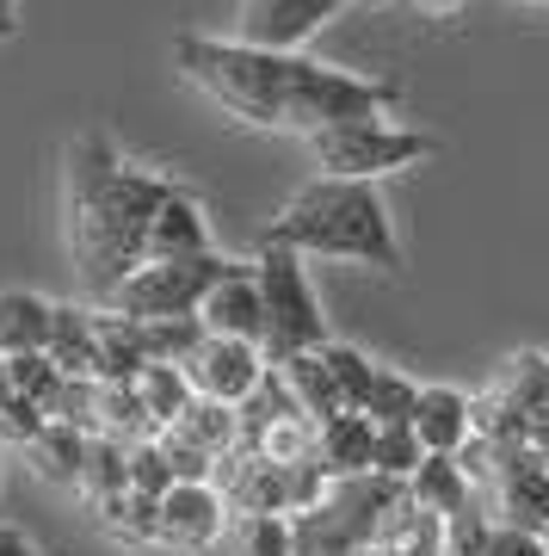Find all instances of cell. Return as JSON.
I'll return each mask as SVG.
<instances>
[{
	"label": "cell",
	"mask_w": 549,
	"mask_h": 556,
	"mask_svg": "<svg viewBox=\"0 0 549 556\" xmlns=\"http://www.w3.org/2000/svg\"><path fill=\"white\" fill-rule=\"evenodd\" d=\"M174 62L186 68L204 100H216L229 118L254 124V130H303L321 137L334 124H365L401 112V87L395 80H371L353 68L315 56H272V50H247L235 38H174Z\"/></svg>",
	"instance_id": "cell-1"
},
{
	"label": "cell",
	"mask_w": 549,
	"mask_h": 556,
	"mask_svg": "<svg viewBox=\"0 0 549 556\" xmlns=\"http://www.w3.org/2000/svg\"><path fill=\"white\" fill-rule=\"evenodd\" d=\"M174 179L137 174L130 161L105 137H75L68 149V248H75L80 285L99 303L118 291L124 278L142 266V241H149V217L167 199Z\"/></svg>",
	"instance_id": "cell-2"
},
{
	"label": "cell",
	"mask_w": 549,
	"mask_h": 556,
	"mask_svg": "<svg viewBox=\"0 0 549 556\" xmlns=\"http://www.w3.org/2000/svg\"><path fill=\"white\" fill-rule=\"evenodd\" d=\"M259 248H284V254H321V260H353L376 273H401V241H395L390 204L371 179H328L315 174L296 186L284 211L266 223Z\"/></svg>",
	"instance_id": "cell-3"
},
{
	"label": "cell",
	"mask_w": 549,
	"mask_h": 556,
	"mask_svg": "<svg viewBox=\"0 0 549 556\" xmlns=\"http://www.w3.org/2000/svg\"><path fill=\"white\" fill-rule=\"evenodd\" d=\"M254 285H259V316H266V340H259L266 365L328 346V316H321V298H315L309 273H303V254L259 248Z\"/></svg>",
	"instance_id": "cell-4"
},
{
	"label": "cell",
	"mask_w": 549,
	"mask_h": 556,
	"mask_svg": "<svg viewBox=\"0 0 549 556\" xmlns=\"http://www.w3.org/2000/svg\"><path fill=\"white\" fill-rule=\"evenodd\" d=\"M241 260L229 254H192V260H142L137 273L124 278L105 298V309L124 321H197V303L216 278H229Z\"/></svg>",
	"instance_id": "cell-5"
},
{
	"label": "cell",
	"mask_w": 549,
	"mask_h": 556,
	"mask_svg": "<svg viewBox=\"0 0 549 556\" xmlns=\"http://www.w3.org/2000/svg\"><path fill=\"white\" fill-rule=\"evenodd\" d=\"M309 155L328 179H383V174H401L413 161L438 155V142L408 130V124H390V118H365V124H334L309 137Z\"/></svg>",
	"instance_id": "cell-6"
},
{
	"label": "cell",
	"mask_w": 549,
	"mask_h": 556,
	"mask_svg": "<svg viewBox=\"0 0 549 556\" xmlns=\"http://www.w3.org/2000/svg\"><path fill=\"white\" fill-rule=\"evenodd\" d=\"M340 7L346 0H235V43L272 50V56H296Z\"/></svg>",
	"instance_id": "cell-7"
},
{
	"label": "cell",
	"mask_w": 549,
	"mask_h": 556,
	"mask_svg": "<svg viewBox=\"0 0 549 556\" xmlns=\"http://www.w3.org/2000/svg\"><path fill=\"white\" fill-rule=\"evenodd\" d=\"M494 507H500V526H519V532L549 538V457L537 445H494Z\"/></svg>",
	"instance_id": "cell-8"
},
{
	"label": "cell",
	"mask_w": 549,
	"mask_h": 556,
	"mask_svg": "<svg viewBox=\"0 0 549 556\" xmlns=\"http://www.w3.org/2000/svg\"><path fill=\"white\" fill-rule=\"evenodd\" d=\"M179 371H186V383H192L197 402L241 408V402L259 390V378H266V353H259V346H241V340H210L204 334Z\"/></svg>",
	"instance_id": "cell-9"
},
{
	"label": "cell",
	"mask_w": 549,
	"mask_h": 556,
	"mask_svg": "<svg viewBox=\"0 0 549 556\" xmlns=\"http://www.w3.org/2000/svg\"><path fill=\"white\" fill-rule=\"evenodd\" d=\"M222 532H229V501L216 495V482H174L161 495V544L210 551Z\"/></svg>",
	"instance_id": "cell-10"
},
{
	"label": "cell",
	"mask_w": 549,
	"mask_h": 556,
	"mask_svg": "<svg viewBox=\"0 0 549 556\" xmlns=\"http://www.w3.org/2000/svg\"><path fill=\"white\" fill-rule=\"evenodd\" d=\"M197 328H204L210 340H241V346H259V340H266L254 266H235L229 278H216L210 291H204V303H197Z\"/></svg>",
	"instance_id": "cell-11"
},
{
	"label": "cell",
	"mask_w": 549,
	"mask_h": 556,
	"mask_svg": "<svg viewBox=\"0 0 549 556\" xmlns=\"http://www.w3.org/2000/svg\"><path fill=\"white\" fill-rule=\"evenodd\" d=\"M413 439H420V452L426 457H457L470 445V396L451 390V383H420V396H413Z\"/></svg>",
	"instance_id": "cell-12"
},
{
	"label": "cell",
	"mask_w": 549,
	"mask_h": 556,
	"mask_svg": "<svg viewBox=\"0 0 549 556\" xmlns=\"http://www.w3.org/2000/svg\"><path fill=\"white\" fill-rule=\"evenodd\" d=\"M192 254H210V223L197 211V199L186 186H167V199L155 204L149 217V241H142V260H192Z\"/></svg>",
	"instance_id": "cell-13"
},
{
	"label": "cell",
	"mask_w": 549,
	"mask_h": 556,
	"mask_svg": "<svg viewBox=\"0 0 549 556\" xmlns=\"http://www.w3.org/2000/svg\"><path fill=\"white\" fill-rule=\"evenodd\" d=\"M494 396L507 402V415L519 420L525 445H537V439L549 433V358L544 353H519L507 365V378L494 383Z\"/></svg>",
	"instance_id": "cell-14"
},
{
	"label": "cell",
	"mask_w": 549,
	"mask_h": 556,
	"mask_svg": "<svg viewBox=\"0 0 549 556\" xmlns=\"http://www.w3.org/2000/svg\"><path fill=\"white\" fill-rule=\"evenodd\" d=\"M371 452H376V427L365 415H334L315 427V470L328 482L371 477Z\"/></svg>",
	"instance_id": "cell-15"
},
{
	"label": "cell",
	"mask_w": 549,
	"mask_h": 556,
	"mask_svg": "<svg viewBox=\"0 0 549 556\" xmlns=\"http://www.w3.org/2000/svg\"><path fill=\"white\" fill-rule=\"evenodd\" d=\"M272 371H278L284 396L296 402V415H303V420L321 427V420L346 415V402H340V390H334V378H328V358H321V353H291V358H278Z\"/></svg>",
	"instance_id": "cell-16"
},
{
	"label": "cell",
	"mask_w": 549,
	"mask_h": 556,
	"mask_svg": "<svg viewBox=\"0 0 549 556\" xmlns=\"http://www.w3.org/2000/svg\"><path fill=\"white\" fill-rule=\"evenodd\" d=\"M43 358L56 365L62 378H93V383H99V334H93V309L56 303V316H50V346H43Z\"/></svg>",
	"instance_id": "cell-17"
},
{
	"label": "cell",
	"mask_w": 549,
	"mask_h": 556,
	"mask_svg": "<svg viewBox=\"0 0 549 556\" xmlns=\"http://www.w3.org/2000/svg\"><path fill=\"white\" fill-rule=\"evenodd\" d=\"M401 495H408L420 514L451 519V514H463V507L475 501V489H470V477L457 470V457H420L413 477L401 482Z\"/></svg>",
	"instance_id": "cell-18"
},
{
	"label": "cell",
	"mask_w": 549,
	"mask_h": 556,
	"mask_svg": "<svg viewBox=\"0 0 549 556\" xmlns=\"http://www.w3.org/2000/svg\"><path fill=\"white\" fill-rule=\"evenodd\" d=\"M87 439L80 427H62V420H43L38 433L25 439L20 452L31 457V470L43 482H62V489H80V464H87Z\"/></svg>",
	"instance_id": "cell-19"
},
{
	"label": "cell",
	"mask_w": 549,
	"mask_h": 556,
	"mask_svg": "<svg viewBox=\"0 0 549 556\" xmlns=\"http://www.w3.org/2000/svg\"><path fill=\"white\" fill-rule=\"evenodd\" d=\"M50 316L56 303H43L38 291H0V358H25L50 346Z\"/></svg>",
	"instance_id": "cell-20"
},
{
	"label": "cell",
	"mask_w": 549,
	"mask_h": 556,
	"mask_svg": "<svg viewBox=\"0 0 549 556\" xmlns=\"http://www.w3.org/2000/svg\"><path fill=\"white\" fill-rule=\"evenodd\" d=\"M99 526L118 544H161V501L142 489H124V495L99 501Z\"/></svg>",
	"instance_id": "cell-21"
},
{
	"label": "cell",
	"mask_w": 549,
	"mask_h": 556,
	"mask_svg": "<svg viewBox=\"0 0 549 556\" xmlns=\"http://www.w3.org/2000/svg\"><path fill=\"white\" fill-rule=\"evenodd\" d=\"M80 489H87V501H112L130 489V445H118V439L93 433L87 439V464H80Z\"/></svg>",
	"instance_id": "cell-22"
},
{
	"label": "cell",
	"mask_w": 549,
	"mask_h": 556,
	"mask_svg": "<svg viewBox=\"0 0 549 556\" xmlns=\"http://www.w3.org/2000/svg\"><path fill=\"white\" fill-rule=\"evenodd\" d=\"M321 358H328V378H334L340 402H346V415H365L371 383H376V358L358 353V346H346V340H328V346H321Z\"/></svg>",
	"instance_id": "cell-23"
},
{
	"label": "cell",
	"mask_w": 549,
	"mask_h": 556,
	"mask_svg": "<svg viewBox=\"0 0 549 556\" xmlns=\"http://www.w3.org/2000/svg\"><path fill=\"white\" fill-rule=\"evenodd\" d=\"M137 390V402H142V415L155 420V433L167 427V420L192 402V383H186V371L179 365H142V378L130 383Z\"/></svg>",
	"instance_id": "cell-24"
},
{
	"label": "cell",
	"mask_w": 549,
	"mask_h": 556,
	"mask_svg": "<svg viewBox=\"0 0 549 556\" xmlns=\"http://www.w3.org/2000/svg\"><path fill=\"white\" fill-rule=\"evenodd\" d=\"M413 396H420V383L401 378V371H390V365H376L365 420H371V427H408V420H413Z\"/></svg>",
	"instance_id": "cell-25"
},
{
	"label": "cell",
	"mask_w": 549,
	"mask_h": 556,
	"mask_svg": "<svg viewBox=\"0 0 549 556\" xmlns=\"http://www.w3.org/2000/svg\"><path fill=\"white\" fill-rule=\"evenodd\" d=\"M7 383H13L20 402H31L38 415H50V402H56V390H62V371L43 353H25V358H7Z\"/></svg>",
	"instance_id": "cell-26"
},
{
	"label": "cell",
	"mask_w": 549,
	"mask_h": 556,
	"mask_svg": "<svg viewBox=\"0 0 549 556\" xmlns=\"http://www.w3.org/2000/svg\"><path fill=\"white\" fill-rule=\"evenodd\" d=\"M420 457H426V452H420V439H413V427H376L371 477H383V482H408Z\"/></svg>",
	"instance_id": "cell-27"
},
{
	"label": "cell",
	"mask_w": 549,
	"mask_h": 556,
	"mask_svg": "<svg viewBox=\"0 0 549 556\" xmlns=\"http://www.w3.org/2000/svg\"><path fill=\"white\" fill-rule=\"evenodd\" d=\"M130 489H142V495H155V501L174 489V464H167V452H161L155 439L130 445Z\"/></svg>",
	"instance_id": "cell-28"
},
{
	"label": "cell",
	"mask_w": 549,
	"mask_h": 556,
	"mask_svg": "<svg viewBox=\"0 0 549 556\" xmlns=\"http://www.w3.org/2000/svg\"><path fill=\"white\" fill-rule=\"evenodd\" d=\"M241 556H296L291 551V519H278V514L241 519Z\"/></svg>",
	"instance_id": "cell-29"
},
{
	"label": "cell",
	"mask_w": 549,
	"mask_h": 556,
	"mask_svg": "<svg viewBox=\"0 0 549 556\" xmlns=\"http://www.w3.org/2000/svg\"><path fill=\"white\" fill-rule=\"evenodd\" d=\"M43 427V415L31 402L13 396V383H7V358H0V445H25V439Z\"/></svg>",
	"instance_id": "cell-30"
},
{
	"label": "cell",
	"mask_w": 549,
	"mask_h": 556,
	"mask_svg": "<svg viewBox=\"0 0 549 556\" xmlns=\"http://www.w3.org/2000/svg\"><path fill=\"white\" fill-rule=\"evenodd\" d=\"M488 556H549L537 532H519V526H500L494 519V538H488Z\"/></svg>",
	"instance_id": "cell-31"
},
{
	"label": "cell",
	"mask_w": 549,
	"mask_h": 556,
	"mask_svg": "<svg viewBox=\"0 0 549 556\" xmlns=\"http://www.w3.org/2000/svg\"><path fill=\"white\" fill-rule=\"evenodd\" d=\"M0 556H43V551L20 532V526H7V519H0Z\"/></svg>",
	"instance_id": "cell-32"
},
{
	"label": "cell",
	"mask_w": 549,
	"mask_h": 556,
	"mask_svg": "<svg viewBox=\"0 0 549 556\" xmlns=\"http://www.w3.org/2000/svg\"><path fill=\"white\" fill-rule=\"evenodd\" d=\"M20 31V0H0V43Z\"/></svg>",
	"instance_id": "cell-33"
},
{
	"label": "cell",
	"mask_w": 549,
	"mask_h": 556,
	"mask_svg": "<svg viewBox=\"0 0 549 556\" xmlns=\"http://www.w3.org/2000/svg\"><path fill=\"white\" fill-rule=\"evenodd\" d=\"M413 13H426V20H438V13H451V7H463V0H408Z\"/></svg>",
	"instance_id": "cell-34"
},
{
	"label": "cell",
	"mask_w": 549,
	"mask_h": 556,
	"mask_svg": "<svg viewBox=\"0 0 549 556\" xmlns=\"http://www.w3.org/2000/svg\"><path fill=\"white\" fill-rule=\"evenodd\" d=\"M537 452H544V457H549V433H544V439H537Z\"/></svg>",
	"instance_id": "cell-35"
},
{
	"label": "cell",
	"mask_w": 549,
	"mask_h": 556,
	"mask_svg": "<svg viewBox=\"0 0 549 556\" xmlns=\"http://www.w3.org/2000/svg\"><path fill=\"white\" fill-rule=\"evenodd\" d=\"M346 7H353V0H346ZM358 7H383V0H358Z\"/></svg>",
	"instance_id": "cell-36"
},
{
	"label": "cell",
	"mask_w": 549,
	"mask_h": 556,
	"mask_svg": "<svg viewBox=\"0 0 549 556\" xmlns=\"http://www.w3.org/2000/svg\"><path fill=\"white\" fill-rule=\"evenodd\" d=\"M525 7H544V13H549V0H525Z\"/></svg>",
	"instance_id": "cell-37"
}]
</instances>
